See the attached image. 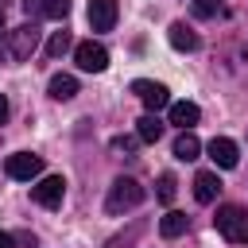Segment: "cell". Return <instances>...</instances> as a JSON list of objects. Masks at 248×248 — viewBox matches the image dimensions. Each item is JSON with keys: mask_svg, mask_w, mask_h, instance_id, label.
<instances>
[{"mask_svg": "<svg viewBox=\"0 0 248 248\" xmlns=\"http://www.w3.org/2000/svg\"><path fill=\"white\" fill-rule=\"evenodd\" d=\"M143 202V186L136 182V178H116L112 186H108V198H105V209L112 213V217H120V213H128V209H136Z\"/></svg>", "mask_w": 248, "mask_h": 248, "instance_id": "6da1fadb", "label": "cell"}, {"mask_svg": "<svg viewBox=\"0 0 248 248\" xmlns=\"http://www.w3.org/2000/svg\"><path fill=\"white\" fill-rule=\"evenodd\" d=\"M213 225H217V232H221L225 240L248 244V209H240V205H221L217 217H213Z\"/></svg>", "mask_w": 248, "mask_h": 248, "instance_id": "7a4b0ae2", "label": "cell"}, {"mask_svg": "<svg viewBox=\"0 0 248 248\" xmlns=\"http://www.w3.org/2000/svg\"><path fill=\"white\" fill-rule=\"evenodd\" d=\"M31 198H35L43 209H58L62 198H66V178H62V174H43V178L31 186Z\"/></svg>", "mask_w": 248, "mask_h": 248, "instance_id": "3957f363", "label": "cell"}, {"mask_svg": "<svg viewBox=\"0 0 248 248\" xmlns=\"http://www.w3.org/2000/svg\"><path fill=\"white\" fill-rule=\"evenodd\" d=\"M35 46H39V27H35L31 19L8 35V54H12L16 62H27V58L35 54Z\"/></svg>", "mask_w": 248, "mask_h": 248, "instance_id": "277c9868", "label": "cell"}, {"mask_svg": "<svg viewBox=\"0 0 248 248\" xmlns=\"http://www.w3.org/2000/svg\"><path fill=\"white\" fill-rule=\"evenodd\" d=\"M4 170H8V178L31 182V178H39V174H43V159H39V155H31V151H19V155H8Z\"/></svg>", "mask_w": 248, "mask_h": 248, "instance_id": "5b68a950", "label": "cell"}, {"mask_svg": "<svg viewBox=\"0 0 248 248\" xmlns=\"http://www.w3.org/2000/svg\"><path fill=\"white\" fill-rule=\"evenodd\" d=\"M74 58H78V66L89 70V74H101V70L108 66V50H105L101 43H93V39L78 43V46H74Z\"/></svg>", "mask_w": 248, "mask_h": 248, "instance_id": "8992f818", "label": "cell"}, {"mask_svg": "<svg viewBox=\"0 0 248 248\" xmlns=\"http://www.w3.org/2000/svg\"><path fill=\"white\" fill-rule=\"evenodd\" d=\"M132 93L147 105V112H159V108H167L170 105V93H167V85H159V81H147V78H140V81H132Z\"/></svg>", "mask_w": 248, "mask_h": 248, "instance_id": "52a82bcc", "label": "cell"}, {"mask_svg": "<svg viewBox=\"0 0 248 248\" xmlns=\"http://www.w3.org/2000/svg\"><path fill=\"white\" fill-rule=\"evenodd\" d=\"M209 159H213L221 170H232L236 159H240V151H236V143H232L229 136H213V140H209Z\"/></svg>", "mask_w": 248, "mask_h": 248, "instance_id": "ba28073f", "label": "cell"}, {"mask_svg": "<svg viewBox=\"0 0 248 248\" xmlns=\"http://www.w3.org/2000/svg\"><path fill=\"white\" fill-rule=\"evenodd\" d=\"M116 0H89V27L93 31H112L116 23Z\"/></svg>", "mask_w": 248, "mask_h": 248, "instance_id": "9c48e42d", "label": "cell"}, {"mask_svg": "<svg viewBox=\"0 0 248 248\" xmlns=\"http://www.w3.org/2000/svg\"><path fill=\"white\" fill-rule=\"evenodd\" d=\"M167 116H170V124H178L182 132H190L202 120V108L194 101H174V105H167Z\"/></svg>", "mask_w": 248, "mask_h": 248, "instance_id": "30bf717a", "label": "cell"}, {"mask_svg": "<svg viewBox=\"0 0 248 248\" xmlns=\"http://www.w3.org/2000/svg\"><path fill=\"white\" fill-rule=\"evenodd\" d=\"M217 194H221V178H217L213 170H198V174H194V198H198L202 205H209Z\"/></svg>", "mask_w": 248, "mask_h": 248, "instance_id": "8fae6325", "label": "cell"}, {"mask_svg": "<svg viewBox=\"0 0 248 248\" xmlns=\"http://www.w3.org/2000/svg\"><path fill=\"white\" fill-rule=\"evenodd\" d=\"M167 39H170V46H174V50H198V35H194V27H186L182 19H178V23H170Z\"/></svg>", "mask_w": 248, "mask_h": 248, "instance_id": "7c38bea8", "label": "cell"}, {"mask_svg": "<svg viewBox=\"0 0 248 248\" xmlns=\"http://www.w3.org/2000/svg\"><path fill=\"white\" fill-rule=\"evenodd\" d=\"M136 136H140L143 143H159V136H163V120H159L155 112L140 116V120H136Z\"/></svg>", "mask_w": 248, "mask_h": 248, "instance_id": "4fadbf2b", "label": "cell"}, {"mask_svg": "<svg viewBox=\"0 0 248 248\" xmlns=\"http://www.w3.org/2000/svg\"><path fill=\"white\" fill-rule=\"evenodd\" d=\"M186 225H190V217H186V213H178V209H170L167 217H159V232H163L167 240L182 236V232H186Z\"/></svg>", "mask_w": 248, "mask_h": 248, "instance_id": "5bb4252c", "label": "cell"}, {"mask_svg": "<svg viewBox=\"0 0 248 248\" xmlns=\"http://www.w3.org/2000/svg\"><path fill=\"white\" fill-rule=\"evenodd\" d=\"M78 93V78H70V74H54L50 78V97L54 101H70Z\"/></svg>", "mask_w": 248, "mask_h": 248, "instance_id": "9a60e30c", "label": "cell"}, {"mask_svg": "<svg viewBox=\"0 0 248 248\" xmlns=\"http://www.w3.org/2000/svg\"><path fill=\"white\" fill-rule=\"evenodd\" d=\"M198 151H202V143H198V136H194V132H182V136L174 140V159L190 163V159H198Z\"/></svg>", "mask_w": 248, "mask_h": 248, "instance_id": "2e32d148", "label": "cell"}, {"mask_svg": "<svg viewBox=\"0 0 248 248\" xmlns=\"http://www.w3.org/2000/svg\"><path fill=\"white\" fill-rule=\"evenodd\" d=\"M143 229H147V225H143V221H136V225H128L124 232L108 236V244H105V248H132V244H136V240L143 236Z\"/></svg>", "mask_w": 248, "mask_h": 248, "instance_id": "e0dca14e", "label": "cell"}, {"mask_svg": "<svg viewBox=\"0 0 248 248\" xmlns=\"http://www.w3.org/2000/svg\"><path fill=\"white\" fill-rule=\"evenodd\" d=\"M221 12H225V0H194V16H202V19H213Z\"/></svg>", "mask_w": 248, "mask_h": 248, "instance_id": "ac0fdd59", "label": "cell"}, {"mask_svg": "<svg viewBox=\"0 0 248 248\" xmlns=\"http://www.w3.org/2000/svg\"><path fill=\"white\" fill-rule=\"evenodd\" d=\"M70 46H74V43H70V35H66V31H54V35H50V43H46V54H50V58H58V54H66Z\"/></svg>", "mask_w": 248, "mask_h": 248, "instance_id": "d6986e66", "label": "cell"}, {"mask_svg": "<svg viewBox=\"0 0 248 248\" xmlns=\"http://www.w3.org/2000/svg\"><path fill=\"white\" fill-rule=\"evenodd\" d=\"M174 190H178L174 174H159V190H155V194H159V202H163V205H170V202H174Z\"/></svg>", "mask_w": 248, "mask_h": 248, "instance_id": "ffe728a7", "label": "cell"}, {"mask_svg": "<svg viewBox=\"0 0 248 248\" xmlns=\"http://www.w3.org/2000/svg\"><path fill=\"white\" fill-rule=\"evenodd\" d=\"M39 4H43V16L46 19H62L70 12V0H39Z\"/></svg>", "mask_w": 248, "mask_h": 248, "instance_id": "44dd1931", "label": "cell"}, {"mask_svg": "<svg viewBox=\"0 0 248 248\" xmlns=\"http://www.w3.org/2000/svg\"><path fill=\"white\" fill-rule=\"evenodd\" d=\"M132 147H136V140H128V136H116V140H112V151H124V155H128Z\"/></svg>", "mask_w": 248, "mask_h": 248, "instance_id": "7402d4cb", "label": "cell"}, {"mask_svg": "<svg viewBox=\"0 0 248 248\" xmlns=\"http://www.w3.org/2000/svg\"><path fill=\"white\" fill-rule=\"evenodd\" d=\"M23 12H27V16H31V23H35V19L43 16V4H39V0H23Z\"/></svg>", "mask_w": 248, "mask_h": 248, "instance_id": "603a6c76", "label": "cell"}, {"mask_svg": "<svg viewBox=\"0 0 248 248\" xmlns=\"http://www.w3.org/2000/svg\"><path fill=\"white\" fill-rule=\"evenodd\" d=\"M12 240L23 244V248H35V236H31V232H19V236H12Z\"/></svg>", "mask_w": 248, "mask_h": 248, "instance_id": "cb8c5ba5", "label": "cell"}, {"mask_svg": "<svg viewBox=\"0 0 248 248\" xmlns=\"http://www.w3.org/2000/svg\"><path fill=\"white\" fill-rule=\"evenodd\" d=\"M4 120H8V97L0 93V124H4Z\"/></svg>", "mask_w": 248, "mask_h": 248, "instance_id": "d4e9b609", "label": "cell"}, {"mask_svg": "<svg viewBox=\"0 0 248 248\" xmlns=\"http://www.w3.org/2000/svg\"><path fill=\"white\" fill-rule=\"evenodd\" d=\"M0 248H16V240H12V236H8L4 229H0Z\"/></svg>", "mask_w": 248, "mask_h": 248, "instance_id": "484cf974", "label": "cell"}, {"mask_svg": "<svg viewBox=\"0 0 248 248\" xmlns=\"http://www.w3.org/2000/svg\"><path fill=\"white\" fill-rule=\"evenodd\" d=\"M4 8H8V0H0V19H4Z\"/></svg>", "mask_w": 248, "mask_h": 248, "instance_id": "4316f807", "label": "cell"}]
</instances>
